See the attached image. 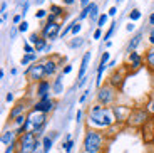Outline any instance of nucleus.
I'll use <instances>...</instances> for the list:
<instances>
[{"mask_svg": "<svg viewBox=\"0 0 154 153\" xmlns=\"http://www.w3.org/2000/svg\"><path fill=\"white\" fill-rule=\"evenodd\" d=\"M116 123L114 113L111 108L102 106V104H94L89 109V118H87V125L89 128L94 130H107Z\"/></svg>", "mask_w": 154, "mask_h": 153, "instance_id": "nucleus-1", "label": "nucleus"}, {"mask_svg": "<svg viewBox=\"0 0 154 153\" xmlns=\"http://www.w3.org/2000/svg\"><path fill=\"white\" fill-rule=\"evenodd\" d=\"M104 142L106 136L102 131L87 128L82 142V153H104Z\"/></svg>", "mask_w": 154, "mask_h": 153, "instance_id": "nucleus-2", "label": "nucleus"}, {"mask_svg": "<svg viewBox=\"0 0 154 153\" xmlns=\"http://www.w3.org/2000/svg\"><path fill=\"white\" fill-rule=\"evenodd\" d=\"M38 146H42V140H38L34 133H23L19 136V150L17 153H37Z\"/></svg>", "mask_w": 154, "mask_h": 153, "instance_id": "nucleus-3", "label": "nucleus"}, {"mask_svg": "<svg viewBox=\"0 0 154 153\" xmlns=\"http://www.w3.org/2000/svg\"><path fill=\"white\" fill-rule=\"evenodd\" d=\"M116 88L111 84L100 86L99 91H97V104H102V106H109V104L114 103L116 99Z\"/></svg>", "mask_w": 154, "mask_h": 153, "instance_id": "nucleus-4", "label": "nucleus"}, {"mask_svg": "<svg viewBox=\"0 0 154 153\" xmlns=\"http://www.w3.org/2000/svg\"><path fill=\"white\" fill-rule=\"evenodd\" d=\"M149 111L147 109H141V108H136V109L131 111V115H129V119H127V123L131 125V126H141V125H144V123H147V119H149Z\"/></svg>", "mask_w": 154, "mask_h": 153, "instance_id": "nucleus-5", "label": "nucleus"}, {"mask_svg": "<svg viewBox=\"0 0 154 153\" xmlns=\"http://www.w3.org/2000/svg\"><path fill=\"white\" fill-rule=\"evenodd\" d=\"M25 76H27L30 81H37V83L44 81L42 77L45 76V69H44V62H34L32 66H29V67L25 69Z\"/></svg>", "mask_w": 154, "mask_h": 153, "instance_id": "nucleus-6", "label": "nucleus"}, {"mask_svg": "<svg viewBox=\"0 0 154 153\" xmlns=\"http://www.w3.org/2000/svg\"><path fill=\"white\" fill-rule=\"evenodd\" d=\"M62 34V31H60V24H50V22H47L45 25H44V29H42V37H45L47 41H54V39H57L59 35Z\"/></svg>", "mask_w": 154, "mask_h": 153, "instance_id": "nucleus-7", "label": "nucleus"}, {"mask_svg": "<svg viewBox=\"0 0 154 153\" xmlns=\"http://www.w3.org/2000/svg\"><path fill=\"white\" fill-rule=\"evenodd\" d=\"M129 108L126 106H112V113H114V118H116V123H122L126 119H129V115H131Z\"/></svg>", "mask_w": 154, "mask_h": 153, "instance_id": "nucleus-8", "label": "nucleus"}, {"mask_svg": "<svg viewBox=\"0 0 154 153\" xmlns=\"http://www.w3.org/2000/svg\"><path fill=\"white\" fill-rule=\"evenodd\" d=\"M54 106H55V101H37L32 109L38 111V113H45V115H47L49 111L54 109Z\"/></svg>", "mask_w": 154, "mask_h": 153, "instance_id": "nucleus-9", "label": "nucleus"}, {"mask_svg": "<svg viewBox=\"0 0 154 153\" xmlns=\"http://www.w3.org/2000/svg\"><path fill=\"white\" fill-rule=\"evenodd\" d=\"M44 62V69H45V76H52V74L57 71V62L54 61L52 57H47Z\"/></svg>", "mask_w": 154, "mask_h": 153, "instance_id": "nucleus-10", "label": "nucleus"}, {"mask_svg": "<svg viewBox=\"0 0 154 153\" xmlns=\"http://www.w3.org/2000/svg\"><path fill=\"white\" fill-rule=\"evenodd\" d=\"M91 56H92V52H85L84 54V57H82V61H81V67H79V79H84L85 71H87V66H89V61H91Z\"/></svg>", "mask_w": 154, "mask_h": 153, "instance_id": "nucleus-11", "label": "nucleus"}, {"mask_svg": "<svg viewBox=\"0 0 154 153\" xmlns=\"http://www.w3.org/2000/svg\"><path fill=\"white\" fill-rule=\"evenodd\" d=\"M15 136H17L15 131H4V135H2V138H0V143H2L4 146H8L14 142H17Z\"/></svg>", "mask_w": 154, "mask_h": 153, "instance_id": "nucleus-12", "label": "nucleus"}, {"mask_svg": "<svg viewBox=\"0 0 154 153\" xmlns=\"http://www.w3.org/2000/svg\"><path fill=\"white\" fill-rule=\"evenodd\" d=\"M50 88H52V86H50L49 81H45V79L40 81V83L37 84V94H38V98H42V96L49 94V93H50Z\"/></svg>", "mask_w": 154, "mask_h": 153, "instance_id": "nucleus-13", "label": "nucleus"}, {"mask_svg": "<svg viewBox=\"0 0 154 153\" xmlns=\"http://www.w3.org/2000/svg\"><path fill=\"white\" fill-rule=\"evenodd\" d=\"M146 64L151 71H154V46H151L146 50Z\"/></svg>", "mask_w": 154, "mask_h": 153, "instance_id": "nucleus-14", "label": "nucleus"}, {"mask_svg": "<svg viewBox=\"0 0 154 153\" xmlns=\"http://www.w3.org/2000/svg\"><path fill=\"white\" fill-rule=\"evenodd\" d=\"M23 111H25V106H23L22 103L15 104V106L12 108V111H10V119H15V118H19L20 115H23Z\"/></svg>", "mask_w": 154, "mask_h": 153, "instance_id": "nucleus-15", "label": "nucleus"}, {"mask_svg": "<svg viewBox=\"0 0 154 153\" xmlns=\"http://www.w3.org/2000/svg\"><path fill=\"white\" fill-rule=\"evenodd\" d=\"M54 145V138L52 136H42V151L44 153H49L50 148Z\"/></svg>", "mask_w": 154, "mask_h": 153, "instance_id": "nucleus-16", "label": "nucleus"}, {"mask_svg": "<svg viewBox=\"0 0 154 153\" xmlns=\"http://www.w3.org/2000/svg\"><path fill=\"white\" fill-rule=\"evenodd\" d=\"M129 62H131V66L132 67H139L141 66V56H139L137 52H129Z\"/></svg>", "mask_w": 154, "mask_h": 153, "instance_id": "nucleus-17", "label": "nucleus"}, {"mask_svg": "<svg viewBox=\"0 0 154 153\" xmlns=\"http://www.w3.org/2000/svg\"><path fill=\"white\" fill-rule=\"evenodd\" d=\"M52 93H54V94H60L62 93V76L55 77L54 84H52Z\"/></svg>", "mask_w": 154, "mask_h": 153, "instance_id": "nucleus-18", "label": "nucleus"}, {"mask_svg": "<svg viewBox=\"0 0 154 153\" xmlns=\"http://www.w3.org/2000/svg\"><path fill=\"white\" fill-rule=\"evenodd\" d=\"M92 8H94V4H91L89 7H85V8H82V12L79 14V22L81 20H84V19H87V17H91V12H92Z\"/></svg>", "mask_w": 154, "mask_h": 153, "instance_id": "nucleus-19", "label": "nucleus"}, {"mask_svg": "<svg viewBox=\"0 0 154 153\" xmlns=\"http://www.w3.org/2000/svg\"><path fill=\"white\" fill-rule=\"evenodd\" d=\"M50 12H52L55 17H67L66 10H64L62 7H59V5H52V7H50Z\"/></svg>", "mask_w": 154, "mask_h": 153, "instance_id": "nucleus-20", "label": "nucleus"}, {"mask_svg": "<svg viewBox=\"0 0 154 153\" xmlns=\"http://www.w3.org/2000/svg\"><path fill=\"white\" fill-rule=\"evenodd\" d=\"M122 83V76H121L119 73H116V74H112V77H111V81H109V84L111 86H114V88H117V86Z\"/></svg>", "mask_w": 154, "mask_h": 153, "instance_id": "nucleus-21", "label": "nucleus"}, {"mask_svg": "<svg viewBox=\"0 0 154 153\" xmlns=\"http://www.w3.org/2000/svg\"><path fill=\"white\" fill-rule=\"evenodd\" d=\"M35 59H37V56H35V54H25V56H23L22 57V66H27L29 62H32V61H35Z\"/></svg>", "mask_w": 154, "mask_h": 153, "instance_id": "nucleus-22", "label": "nucleus"}, {"mask_svg": "<svg viewBox=\"0 0 154 153\" xmlns=\"http://www.w3.org/2000/svg\"><path fill=\"white\" fill-rule=\"evenodd\" d=\"M25 121H27V116H25V115H20L19 118L14 119V125H15L17 128H22L23 125H25Z\"/></svg>", "mask_w": 154, "mask_h": 153, "instance_id": "nucleus-23", "label": "nucleus"}, {"mask_svg": "<svg viewBox=\"0 0 154 153\" xmlns=\"http://www.w3.org/2000/svg\"><path fill=\"white\" fill-rule=\"evenodd\" d=\"M45 46H47V39L45 37H40V41H38L34 47H35V50H37V52H40V50L45 49Z\"/></svg>", "mask_w": 154, "mask_h": 153, "instance_id": "nucleus-24", "label": "nucleus"}, {"mask_svg": "<svg viewBox=\"0 0 154 153\" xmlns=\"http://www.w3.org/2000/svg\"><path fill=\"white\" fill-rule=\"evenodd\" d=\"M107 20H109V15H107V14H102V15H99V20H97V27H99V29H102V27L107 24Z\"/></svg>", "mask_w": 154, "mask_h": 153, "instance_id": "nucleus-25", "label": "nucleus"}, {"mask_svg": "<svg viewBox=\"0 0 154 153\" xmlns=\"http://www.w3.org/2000/svg\"><path fill=\"white\" fill-rule=\"evenodd\" d=\"M139 42H141V34H137V35H136V37L131 41V42H129V50L132 52V50H134L136 47H137V44H139Z\"/></svg>", "mask_w": 154, "mask_h": 153, "instance_id": "nucleus-26", "label": "nucleus"}, {"mask_svg": "<svg viewBox=\"0 0 154 153\" xmlns=\"http://www.w3.org/2000/svg\"><path fill=\"white\" fill-rule=\"evenodd\" d=\"M17 150H19V140H17V142H14L12 145H8V146H7V150H5L4 153H15Z\"/></svg>", "mask_w": 154, "mask_h": 153, "instance_id": "nucleus-27", "label": "nucleus"}, {"mask_svg": "<svg viewBox=\"0 0 154 153\" xmlns=\"http://www.w3.org/2000/svg\"><path fill=\"white\" fill-rule=\"evenodd\" d=\"M82 44H84V41H82L81 37H75L74 41H70V42H69V46L72 47V49H75V47H81Z\"/></svg>", "mask_w": 154, "mask_h": 153, "instance_id": "nucleus-28", "label": "nucleus"}, {"mask_svg": "<svg viewBox=\"0 0 154 153\" xmlns=\"http://www.w3.org/2000/svg\"><path fill=\"white\" fill-rule=\"evenodd\" d=\"M72 146H74V142H72V140L62 143V148H64V151H66V153H70V151H72Z\"/></svg>", "mask_w": 154, "mask_h": 153, "instance_id": "nucleus-29", "label": "nucleus"}, {"mask_svg": "<svg viewBox=\"0 0 154 153\" xmlns=\"http://www.w3.org/2000/svg\"><path fill=\"white\" fill-rule=\"evenodd\" d=\"M129 19H131L132 22H134V20H139V19H141V12H139L137 8H134V10L129 14Z\"/></svg>", "mask_w": 154, "mask_h": 153, "instance_id": "nucleus-30", "label": "nucleus"}, {"mask_svg": "<svg viewBox=\"0 0 154 153\" xmlns=\"http://www.w3.org/2000/svg\"><path fill=\"white\" fill-rule=\"evenodd\" d=\"M49 14H47V10H44V8H38L37 12H35V19H44V17H47Z\"/></svg>", "mask_w": 154, "mask_h": 153, "instance_id": "nucleus-31", "label": "nucleus"}, {"mask_svg": "<svg viewBox=\"0 0 154 153\" xmlns=\"http://www.w3.org/2000/svg\"><path fill=\"white\" fill-rule=\"evenodd\" d=\"M17 29H19V32H25L29 29V24H27V20H22V22L19 24V27H17Z\"/></svg>", "mask_w": 154, "mask_h": 153, "instance_id": "nucleus-32", "label": "nucleus"}, {"mask_svg": "<svg viewBox=\"0 0 154 153\" xmlns=\"http://www.w3.org/2000/svg\"><path fill=\"white\" fill-rule=\"evenodd\" d=\"M23 50H25V54H34L35 47L32 46V44H25V46H23Z\"/></svg>", "mask_w": 154, "mask_h": 153, "instance_id": "nucleus-33", "label": "nucleus"}, {"mask_svg": "<svg viewBox=\"0 0 154 153\" xmlns=\"http://www.w3.org/2000/svg\"><path fill=\"white\" fill-rule=\"evenodd\" d=\"M114 31H116V24H112L111 27H109V31L106 32V35H104V39H111V35L114 34Z\"/></svg>", "mask_w": 154, "mask_h": 153, "instance_id": "nucleus-34", "label": "nucleus"}, {"mask_svg": "<svg viewBox=\"0 0 154 153\" xmlns=\"http://www.w3.org/2000/svg\"><path fill=\"white\" fill-rule=\"evenodd\" d=\"M81 29H82V25H81V22L77 20V22H75V25H74V29H72V34H74V35H77L79 32H81Z\"/></svg>", "mask_w": 154, "mask_h": 153, "instance_id": "nucleus-35", "label": "nucleus"}, {"mask_svg": "<svg viewBox=\"0 0 154 153\" xmlns=\"http://www.w3.org/2000/svg\"><path fill=\"white\" fill-rule=\"evenodd\" d=\"M29 41H30V44H34V46H35V44H37L38 41H40V35H37V34H32L30 37H29Z\"/></svg>", "mask_w": 154, "mask_h": 153, "instance_id": "nucleus-36", "label": "nucleus"}, {"mask_svg": "<svg viewBox=\"0 0 154 153\" xmlns=\"http://www.w3.org/2000/svg\"><path fill=\"white\" fill-rule=\"evenodd\" d=\"M89 93H91V89H85V91L82 93V96H81V99H79V103H81V104L84 103L85 99H87V96H89Z\"/></svg>", "mask_w": 154, "mask_h": 153, "instance_id": "nucleus-37", "label": "nucleus"}, {"mask_svg": "<svg viewBox=\"0 0 154 153\" xmlns=\"http://www.w3.org/2000/svg\"><path fill=\"white\" fill-rule=\"evenodd\" d=\"M91 19H92V20H99V17H97V5L96 4H94V8H92V12H91Z\"/></svg>", "mask_w": 154, "mask_h": 153, "instance_id": "nucleus-38", "label": "nucleus"}, {"mask_svg": "<svg viewBox=\"0 0 154 153\" xmlns=\"http://www.w3.org/2000/svg\"><path fill=\"white\" fill-rule=\"evenodd\" d=\"M92 37H94V39H100V37H102V29H99V27H97L96 31H94Z\"/></svg>", "mask_w": 154, "mask_h": 153, "instance_id": "nucleus-39", "label": "nucleus"}, {"mask_svg": "<svg viewBox=\"0 0 154 153\" xmlns=\"http://www.w3.org/2000/svg\"><path fill=\"white\" fill-rule=\"evenodd\" d=\"M109 57H111V54H109V52H104V54H102V57H100V62L107 64V62H109Z\"/></svg>", "mask_w": 154, "mask_h": 153, "instance_id": "nucleus-40", "label": "nucleus"}, {"mask_svg": "<svg viewBox=\"0 0 154 153\" xmlns=\"http://www.w3.org/2000/svg\"><path fill=\"white\" fill-rule=\"evenodd\" d=\"M147 111H149L151 115H154V98H152V101L149 103V106H147Z\"/></svg>", "mask_w": 154, "mask_h": 153, "instance_id": "nucleus-41", "label": "nucleus"}, {"mask_svg": "<svg viewBox=\"0 0 154 153\" xmlns=\"http://www.w3.org/2000/svg\"><path fill=\"white\" fill-rule=\"evenodd\" d=\"M116 14H117V8H116V7H111V8H109V14H107L109 17H114Z\"/></svg>", "mask_w": 154, "mask_h": 153, "instance_id": "nucleus-42", "label": "nucleus"}, {"mask_svg": "<svg viewBox=\"0 0 154 153\" xmlns=\"http://www.w3.org/2000/svg\"><path fill=\"white\" fill-rule=\"evenodd\" d=\"M70 71H72V66H64V69H62V74H69Z\"/></svg>", "mask_w": 154, "mask_h": 153, "instance_id": "nucleus-43", "label": "nucleus"}, {"mask_svg": "<svg viewBox=\"0 0 154 153\" xmlns=\"http://www.w3.org/2000/svg\"><path fill=\"white\" fill-rule=\"evenodd\" d=\"M12 22H14V24H20V22H22V17H20V15H14Z\"/></svg>", "mask_w": 154, "mask_h": 153, "instance_id": "nucleus-44", "label": "nucleus"}, {"mask_svg": "<svg viewBox=\"0 0 154 153\" xmlns=\"http://www.w3.org/2000/svg\"><path fill=\"white\" fill-rule=\"evenodd\" d=\"M81 5H82V8L89 7V5H91V0H81Z\"/></svg>", "mask_w": 154, "mask_h": 153, "instance_id": "nucleus-45", "label": "nucleus"}, {"mask_svg": "<svg viewBox=\"0 0 154 153\" xmlns=\"http://www.w3.org/2000/svg\"><path fill=\"white\" fill-rule=\"evenodd\" d=\"M5 8H7V4H5V2H2V5H0V12H2V14H5Z\"/></svg>", "mask_w": 154, "mask_h": 153, "instance_id": "nucleus-46", "label": "nucleus"}, {"mask_svg": "<svg viewBox=\"0 0 154 153\" xmlns=\"http://www.w3.org/2000/svg\"><path fill=\"white\" fill-rule=\"evenodd\" d=\"M149 41H151V44L154 46V29L151 31V34H149Z\"/></svg>", "mask_w": 154, "mask_h": 153, "instance_id": "nucleus-47", "label": "nucleus"}, {"mask_svg": "<svg viewBox=\"0 0 154 153\" xmlns=\"http://www.w3.org/2000/svg\"><path fill=\"white\" fill-rule=\"evenodd\" d=\"M7 101H8V103L14 101V94H12V93H8V94H7Z\"/></svg>", "mask_w": 154, "mask_h": 153, "instance_id": "nucleus-48", "label": "nucleus"}, {"mask_svg": "<svg viewBox=\"0 0 154 153\" xmlns=\"http://www.w3.org/2000/svg\"><path fill=\"white\" fill-rule=\"evenodd\" d=\"M82 119V111H77V123Z\"/></svg>", "mask_w": 154, "mask_h": 153, "instance_id": "nucleus-49", "label": "nucleus"}, {"mask_svg": "<svg viewBox=\"0 0 154 153\" xmlns=\"http://www.w3.org/2000/svg\"><path fill=\"white\" fill-rule=\"evenodd\" d=\"M62 2H64V4H66V5H72L74 2H75V0H62Z\"/></svg>", "mask_w": 154, "mask_h": 153, "instance_id": "nucleus-50", "label": "nucleus"}, {"mask_svg": "<svg viewBox=\"0 0 154 153\" xmlns=\"http://www.w3.org/2000/svg\"><path fill=\"white\" fill-rule=\"evenodd\" d=\"M149 24H151V25H154V14H151V15H149Z\"/></svg>", "mask_w": 154, "mask_h": 153, "instance_id": "nucleus-51", "label": "nucleus"}, {"mask_svg": "<svg viewBox=\"0 0 154 153\" xmlns=\"http://www.w3.org/2000/svg\"><path fill=\"white\" fill-rule=\"evenodd\" d=\"M42 2H44V0H37V4H42Z\"/></svg>", "mask_w": 154, "mask_h": 153, "instance_id": "nucleus-52", "label": "nucleus"}, {"mask_svg": "<svg viewBox=\"0 0 154 153\" xmlns=\"http://www.w3.org/2000/svg\"><path fill=\"white\" fill-rule=\"evenodd\" d=\"M37 153H40V151H37Z\"/></svg>", "mask_w": 154, "mask_h": 153, "instance_id": "nucleus-53", "label": "nucleus"}]
</instances>
